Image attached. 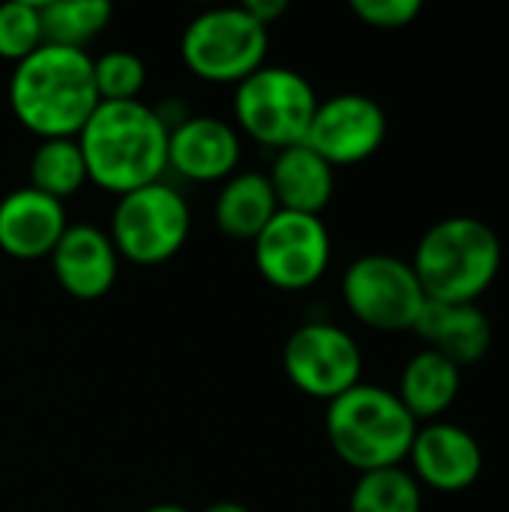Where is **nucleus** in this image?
Masks as SVG:
<instances>
[{
    "label": "nucleus",
    "mask_w": 509,
    "mask_h": 512,
    "mask_svg": "<svg viewBox=\"0 0 509 512\" xmlns=\"http://www.w3.org/2000/svg\"><path fill=\"white\" fill-rule=\"evenodd\" d=\"M75 141L87 180L117 198L159 183L168 171V123L144 99L99 102Z\"/></svg>",
    "instance_id": "1"
},
{
    "label": "nucleus",
    "mask_w": 509,
    "mask_h": 512,
    "mask_svg": "<svg viewBox=\"0 0 509 512\" xmlns=\"http://www.w3.org/2000/svg\"><path fill=\"white\" fill-rule=\"evenodd\" d=\"M9 111L21 129L48 138H78L99 105L93 57L81 48L42 45L12 66Z\"/></svg>",
    "instance_id": "2"
},
{
    "label": "nucleus",
    "mask_w": 509,
    "mask_h": 512,
    "mask_svg": "<svg viewBox=\"0 0 509 512\" xmlns=\"http://www.w3.org/2000/svg\"><path fill=\"white\" fill-rule=\"evenodd\" d=\"M501 264V237L477 216H447L429 225L411 258L426 300L435 303H477L501 276Z\"/></svg>",
    "instance_id": "3"
},
{
    "label": "nucleus",
    "mask_w": 509,
    "mask_h": 512,
    "mask_svg": "<svg viewBox=\"0 0 509 512\" xmlns=\"http://www.w3.org/2000/svg\"><path fill=\"white\" fill-rule=\"evenodd\" d=\"M417 429L420 423L393 390L366 381L327 402L324 414V432L333 453L357 474L408 462Z\"/></svg>",
    "instance_id": "4"
},
{
    "label": "nucleus",
    "mask_w": 509,
    "mask_h": 512,
    "mask_svg": "<svg viewBox=\"0 0 509 512\" xmlns=\"http://www.w3.org/2000/svg\"><path fill=\"white\" fill-rule=\"evenodd\" d=\"M318 102L321 99L306 75L267 63L234 87V129L243 138L279 153L306 141Z\"/></svg>",
    "instance_id": "5"
},
{
    "label": "nucleus",
    "mask_w": 509,
    "mask_h": 512,
    "mask_svg": "<svg viewBox=\"0 0 509 512\" xmlns=\"http://www.w3.org/2000/svg\"><path fill=\"white\" fill-rule=\"evenodd\" d=\"M270 30L243 6H216L195 15L180 36L183 66L207 84H240L267 66Z\"/></svg>",
    "instance_id": "6"
},
{
    "label": "nucleus",
    "mask_w": 509,
    "mask_h": 512,
    "mask_svg": "<svg viewBox=\"0 0 509 512\" xmlns=\"http://www.w3.org/2000/svg\"><path fill=\"white\" fill-rule=\"evenodd\" d=\"M189 231V201L165 180L120 195L108 225V237L120 261L135 267H159L171 261L186 246Z\"/></svg>",
    "instance_id": "7"
},
{
    "label": "nucleus",
    "mask_w": 509,
    "mask_h": 512,
    "mask_svg": "<svg viewBox=\"0 0 509 512\" xmlns=\"http://www.w3.org/2000/svg\"><path fill=\"white\" fill-rule=\"evenodd\" d=\"M342 300L363 327L378 333L414 330L426 306V294L411 261L387 252L360 255L345 267Z\"/></svg>",
    "instance_id": "8"
},
{
    "label": "nucleus",
    "mask_w": 509,
    "mask_h": 512,
    "mask_svg": "<svg viewBox=\"0 0 509 512\" xmlns=\"http://www.w3.org/2000/svg\"><path fill=\"white\" fill-rule=\"evenodd\" d=\"M333 240L321 216L279 210L252 240L258 276L279 291H306L318 285L330 267Z\"/></svg>",
    "instance_id": "9"
},
{
    "label": "nucleus",
    "mask_w": 509,
    "mask_h": 512,
    "mask_svg": "<svg viewBox=\"0 0 509 512\" xmlns=\"http://www.w3.org/2000/svg\"><path fill=\"white\" fill-rule=\"evenodd\" d=\"M282 369L303 396L333 402L363 381V351L339 324L306 321L285 339Z\"/></svg>",
    "instance_id": "10"
},
{
    "label": "nucleus",
    "mask_w": 509,
    "mask_h": 512,
    "mask_svg": "<svg viewBox=\"0 0 509 512\" xmlns=\"http://www.w3.org/2000/svg\"><path fill=\"white\" fill-rule=\"evenodd\" d=\"M387 138V114L366 93H336L318 102L306 147H312L333 168L360 165L372 159Z\"/></svg>",
    "instance_id": "11"
},
{
    "label": "nucleus",
    "mask_w": 509,
    "mask_h": 512,
    "mask_svg": "<svg viewBox=\"0 0 509 512\" xmlns=\"http://www.w3.org/2000/svg\"><path fill=\"white\" fill-rule=\"evenodd\" d=\"M243 135L216 114H186L168 129V168L192 183H225L240 171Z\"/></svg>",
    "instance_id": "12"
},
{
    "label": "nucleus",
    "mask_w": 509,
    "mask_h": 512,
    "mask_svg": "<svg viewBox=\"0 0 509 512\" xmlns=\"http://www.w3.org/2000/svg\"><path fill=\"white\" fill-rule=\"evenodd\" d=\"M408 462H411L408 471L423 489L441 495H459L480 480L483 447L465 426L450 420H435L417 429Z\"/></svg>",
    "instance_id": "13"
},
{
    "label": "nucleus",
    "mask_w": 509,
    "mask_h": 512,
    "mask_svg": "<svg viewBox=\"0 0 509 512\" xmlns=\"http://www.w3.org/2000/svg\"><path fill=\"white\" fill-rule=\"evenodd\" d=\"M51 273L57 285L75 300H99L105 297L120 273V255L108 237V231L96 225H69L48 255Z\"/></svg>",
    "instance_id": "14"
},
{
    "label": "nucleus",
    "mask_w": 509,
    "mask_h": 512,
    "mask_svg": "<svg viewBox=\"0 0 509 512\" xmlns=\"http://www.w3.org/2000/svg\"><path fill=\"white\" fill-rule=\"evenodd\" d=\"M66 228V207L30 186L0 198V252L15 261L48 258Z\"/></svg>",
    "instance_id": "15"
},
{
    "label": "nucleus",
    "mask_w": 509,
    "mask_h": 512,
    "mask_svg": "<svg viewBox=\"0 0 509 512\" xmlns=\"http://www.w3.org/2000/svg\"><path fill=\"white\" fill-rule=\"evenodd\" d=\"M411 333L423 342V348L444 354L459 369L477 366L495 345L492 318L480 309V303L426 300Z\"/></svg>",
    "instance_id": "16"
},
{
    "label": "nucleus",
    "mask_w": 509,
    "mask_h": 512,
    "mask_svg": "<svg viewBox=\"0 0 509 512\" xmlns=\"http://www.w3.org/2000/svg\"><path fill=\"white\" fill-rule=\"evenodd\" d=\"M267 180L273 186L279 210L306 216H321L336 192V168L306 144L279 150L267 171Z\"/></svg>",
    "instance_id": "17"
},
{
    "label": "nucleus",
    "mask_w": 509,
    "mask_h": 512,
    "mask_svg": "<svg viewBox=\"0 0 509 512\" xmlns=\"http://www.w3.org/2000/svg\"><path fill=\"white\" fill-rule=\"evenodd\" d=\"M459 390H462V369L444 354L420 348L402 366L399 387L393 393L417 423H435L456 405Z\"/></svg>",
    "instance_id": "18"
},
{
    "label": "nucleus",
    "mask_w": 509,
    "mask_h": 512,
    "mask_svg": "<svg viewBox=\"0 0 509 512\" xmlns=\"http://www.w3.org/2000/svg\"><path fill=\"white\" fill-rule=\"evenodd\" d=\"M279 213L273 186L264 171H237L228 177L213 201V222L228 240L252 243Z\"/></svg>",
    "instance_id": "19"
},
{
    "label": "nucleus",
    "mask_w": 509,
    "mask_h": 512,
    "mask_svg": "<svg viewBox=\"0 0 509 512\" xmlns=\"http://www.w3.org/2000/svg\"><path fill=\"white\" fill-rule=\"evenodd\" d=\"M27 177L30 189L54 198V201H69L78 195L90 180H87V165L81 156V147L75 138H48L39 141L30 153L27 162Z\"/></svg>",
    "instance_id": "20"
},
{
    "label": "nucleus",
    "mask_w": 509,
    "mask_h": 512,
    "mask_svg": "<svg viewBox=\"0 0 509 512\" xmlns=\"http://www.w3.org/2000/svg\"><path fill=\"white\" fill-rule=\"evenodd\" d=\"M39 9L45 42L81 51H87V45L105 33L114 15L108 0H39Z\"/></svg>",
    "instance_id": "21"
},
{
    "label": "nucleus",
    "mask_w": 509,
    "mask_h": 512,
    "mask_svg": "<svg viewBox=\"0 0 509 512\" xmlns=\"http://www.w3.org/2000/svg\"><path fill=\"white\" fill-rule=\"evenodd\" d=\"M348 512H423V486L405 465L360 474Z\"/></svg>",
    "instance_id": "22"
},
{
    "label": "nucleus",
    "mask_w": 509,
    "mask_h": 512,
    "mask_svg": "<svg viewBox=\"0 0 509 512\" xmlns=\"http://www.w3.org/2000/svg\"><path fill=\"white\" fill-rule=\"evenodd\" d=\"M93 81L99 102H138L147 87V66L135 51H105L93 57Z\"/></svg>",
    "instance_id": "23"
},
{
    "label": "nucleus",
    "mask_w": 509,
    "mask_h": 512,
    "mask_svg": "<svg viewBox=\"0 0 509 512\" xmlns=\"http://www.w3.org/2000/svg\"><path fill=\"white\" fill-rule=\"evenodd\" d=\"M45 45L39 0H9L0 6V60L21 63Z\"/></svg>",
    "instance_id": "24"
},
{
    "label": "nucleus",
    "mask_w": 509,
    "mask_h": 512,
    "mask_svg": "<svg viewBox=\"0 0 509 512\" xmlns=\"http://www.w3.org/2000/svg\"><path fill=\"white\" fill-rule=\"evenodd\" d=\"M351 12L375 30H402L423 12L420 0H351Z\"/></svg>",
    "instance_id": "25"
},
{
    "label": "nucleus",
    "mask_w": 509,
    "mask_h": 512,
    "mask_svg": "<svg viewBox=\"0 0 509 512\" xmlns=\"http://www.w3.org/2000/svg\"><path fill=\"white\" fill-rule=\"evenodd\" d=\"M258 24H264L267 30H270V24L273 21H279L285 12H288V0H246V3H240Z\"/></svg>",
    "instance_id": "26"
},
{
    "label": "nucleus",
    "mask_w": 509,
    "mask_h": 512,
    "mask_svg": "<svg viewBox=\"0 0 509 512\" xmlns=\"http://www.w3.org/2000/svg\"><path fill=\"white\" fill-rule=\"evenodd\" d=\"M201 512H249L243 504H237V501H216V504H210L207 510Z\"/></svg>",
    "instance_id": "27"
},
{
    "label": "nucleus",
    "mask_w": 509,
    "mask_h": 512,
    "mask_svg": "<svg viewBox=\"0 0 509 512\" xmlns=\"http://www.w3.org/2000/svg\"><path fill=\"white\" fill-rule=\"evenodd\" d=\"M141 512H192L189 507H183V504H153V507H147V510Z\"/></svg>",
    "instance_id": "28"
}]
</instances>
